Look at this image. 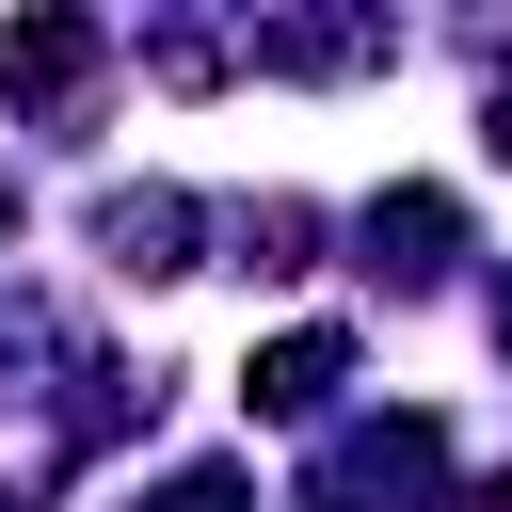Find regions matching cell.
<instances>
[{"label": "cell", "mask_w": 512, "mask_h": 512, "mask_svg": "<svg viewBox=\"0 0 512 512\" xmlns=\"http://www.w3.org/2000/svg\"><path fill=\"white\" fill-rule=\"evenodd\" d=\"M432 480H448V416H352L304 496L320 512H432Z\"/></svg>", "instance_id": "1"}, {"label": "cell", "mask_w": 512, "mask_h": 512, "mask_svg": "<svg viewBox=\"0 0 512 512\" xmlns=\"http://www.w3.org/2000/svg\"><path fill=\"white\" fill-rule=\"evenodd\" d=\"M480 144H496V160H512V80H496V96H480Z\"/></svg>", "instance_id": "9"}, {"label": "cell", "mask_w": 512, "mask_h": 512, "mask_svg": "<svg viewBox=\"0 0 512 512\" xmlns=\"http://www.w3.org/2000/svg\"><path fill=\"white\" fill-rule=\"evenodd\" d=\"M448 256H464V208H448V192H384V208H368V272H384V288H432Z\"/></svg>", "instance_id": "4"}, {"label": "cell", "mask_w": 512, "mask_h": 512, "mask_svg": "<svg viewBox=\"0 0 512 512\" xmlns=\"http://www.w3.org/2000/svg\"><path fill=\"white\" fill-rule=\"evenodd\" d=\"M336 384H352V336H336V320H304V336H272V352L240 368L256 416H336Z\"/></svg>", "instance_id": "3"}, {"label": "cell", "mask_w": 512, "mask_h": 512, "mask_svg": "<svg viewBox=\"0 0 512 512\" xmlns=\"http://www.w3.org/2000/svg\"><path fill=\"white\" fill-rule=\"evenodd\" d=\"M496 352H512V288H496Z\"/></svg>", "instance_id": "11"}, {"label": "cell", "mask_w": 512, "mask_h": 512, "mask_svg": "<svg viewBox=\"0 0 512 512\" xmlns=\"http://www.w3.org/2000/svg\"><path fill=\"white\" fill-rule=\"evenodd\" d=\"M0 512H32V496H0Z\"/></svg>", "instance_id": "13"}, {"label": "cell", "mask_w": 512, "mask_h": 512, "mask_svg": "<svg viewBox=\"0 0 512 512\" xmlns=\"http://www.w3.org/2000/svg\"><path fill=\"white\" fill-rule=\"evenodd\" d=\"M256 64L272 80H352V64H384V16H272Z\"/></svg>", "instance_id": "6"}, {"label": "cell", "mask_w": 512, "mask_h": 512, "mask_svg": "<svg viewBox=\"0 0 512 512\" xmlns=\"http://www.w3.org/2000/svg\"><path fill=\"white\" fill-rule=\"evenodd\" d=\"M0 224H16V192H0Z\"/></svg>", "instance_id": "12"}, {"label": "cell", "mask_w": 512, "mask_h": 512, "mask_svg": "<svg viewBox=\"0 0 512 512\" xmlns=\"http://www.w3.org/2000/svg\"><path fill=\"white\" fill-rule=\"evenodd\" d=\"M96 256H112V272H192V192H160V176L112 192V208H96Z\"/></svg>", "instance_id": "5"}, {"label": "cell", "mask_w": 512, "mask_h": 512, "mask_svg": "<svg viewBox=\"0 0 512 512\" xmlns=\"http://www.w3.org/2000/svg\"><path fill=\"white\" fill-rule=\"evenodd\" d=\"M304 240H320V208H288V192L240 208V272H304Z\"/></svg>", "instance_id": "7"}, {"label": "cell", "mask_w": 512, "mask_h": 512, "mask_svg": "<svg viewBox=\"0 0 512 512\" xmlns=\"http://www.w3.org/2000/svg\"><path fill=\"white\" fill-rule=\"evenodd\" d=\"M96 64H112V32H96V16H64V0L0 32V96H16V112H80V96H96Z\"/></svg>", "instance_id": "2"}, {"label": "cell", "mask_w": 512, "mask_h": 512, "mask_svg": "<svg viewBox=\"0 0 512 512\" xmlns=\"http://www.w3.org/2000/svg\"><path fill=\"white\" fill-rule=\"evenodd\" d=\"M432 512H512V480H464V496H432Z\"/></svg>", "instance_id": "10"}, {"label": "cell", "mask_w": 512, "mask_h": 512, "mask_svg": "<svg viewBox=\"0 0 512 512\" xmlns=\"http://www.w3.org/2000/svg\"><path fill=\"white\" fill-rule=\"evenodd\" d=\"M144 512H256V480H240V464H176Z\"/></svg>", "instance_id": "8"}]
</instances>
